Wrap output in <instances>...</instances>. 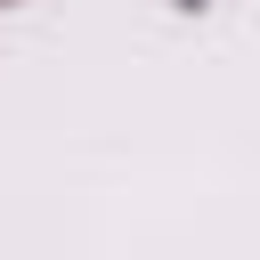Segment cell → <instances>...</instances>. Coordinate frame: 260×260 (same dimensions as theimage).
<instances>
[{"label":"cell","mask_w":260,"mask_h":260,"mask_svg":"<svg viewBox=\"0 0 260 260\" xmlns=\"http://www.w3.org/2000/svg\"><path fill=\"white\" fill-rule=\"evenodd\" d=\"M0 8H16V0H0Z\"/></svg>","instance_id":"1"}]
</instances>
